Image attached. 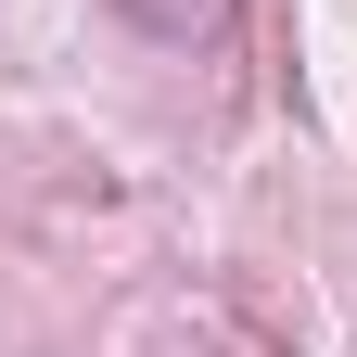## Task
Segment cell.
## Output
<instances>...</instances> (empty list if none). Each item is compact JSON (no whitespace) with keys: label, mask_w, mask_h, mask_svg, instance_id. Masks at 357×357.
<instances>
[{"label":"cell","mask_w":357,"mask_h":357,"mask_svg":"<svg viewBox=\"0 0 357 357\" xmlns=\"http://www.w3.org/2000/svg\"><path fill=\"white\" fill-rule=\"evenodd\" d=\"M128 26H153V38H178V52H192V38H217L230 26V0H115Z\"/></svg>","instance_id":"cell-1"}]
</instances>
